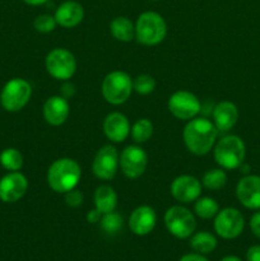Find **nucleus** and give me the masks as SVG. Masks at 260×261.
<instances>
[{"label": "nucleus", "mask_w": 260, "mask_h": 261, "mask_svg": "<svg viewBox=\"0 0 260 261\" xmlns=\"http://www.w3.org/2000/svg\"><path fill=\"white\" fill-rule=\"evenodd\" d=\"M170 191L176 201L181 204H190L200 198L201 182L194 176L181 175L171 182Z\"/></svg>", "instance_id": "14"}, {"label": "nucleus", "mask_w": 260, "mask_h": 261, "mask_svg": "<svg viewBox=\"0 0 260 261\" xmlns=\"http://www.w3.org/2000/svg\"><path fill=\"white\" fill-rule=\"evenodd\" d=\"M250 229L256 239L260 240V212H256L250 218Z\"/></svg>", "instance_id": "32"}, {"label": "nucleus", "mask_w": 260, "mask_h": 261, "mask_svg": "<svg viewBox=\"0 0 260 261\" xmlns=\"http://www.w3.org/2000/svg\"><path fill=\"white\" fill-rule=\"evenodd\" d=\"M180 261H209L208 259L203 256L200 254H188V255H184L181 257Z\"/></svg>", "instance_id": "36"}, {"label": "nucleus", "mask_w": 260, "mask_h": 261, "mask_svg": "<svg viewBox=\"0 0 260 261\" xmlns=\"http://www.w3.org/2000/svg\"><path fill=\"white\" fill-rule=\"evenodd\" d=\"M240 170H241V172L242 173H245V175H247V173H249L250 172V166L249 165H246V163H242V165L241 166H240Z\"/></svg>", "instance_id": "38"}, {"label": "nucleus", "mask_w": 260, "mask_h": 261, "mask_svg": "<svg viewBox=\"0 0 260 261\" xmlns=\"http://www.w3.org/2000/svg\"><path fill=\"white\" fill-rule=\"evenodd\" d=\"M167 35V24L161 14L144 12L135 23V38L145 46H155L162 42Z\"/></svg>", "instance_id": "4"}, {"label": "nucleus", "mask_w": 260, "mask_h": 261, "mask_svg": "<svg viewBox=\"0 0 260 261\" xmlns=\"http://www.w3.org/2000/svg\"><path fill=\"white\" fill-rule=\"evenodd\" d=\"M168 110L178 120H191L201 112L198 97L189 91H177L168 98Z\"/></svg>", "instance_id": "10"}, {"label": "nucleus", "mask_w": 260, "mask_h": 261, "mask_svg": "<svg viewBox=\"0 0 260 261\" xmlns=\"http://www.w3.org/2000/svg\"><path fill=\"white\" fill-rule=\"evenodd\" d=\"M102 96L106 102L119 106L125 103L132 96L133 79L122 70H114L105 76L102 82Z\"/></svg>", "instance_id": "5"}, {"label": "nucleus", "mask_w": 260, "mask_h": 261, "mask_svg": "<svg viewBox=\"0 0 260 261\" xmlns=\"http://www.w3.org/2000/svg\"><path fill=\"white\" fill-rule=\"evenodd\" d=\"M213 124L219 133H226L236 125L239 120V109L229 101H222L212 111Z\"/></svg>", "instance_id": "19"}, {"label": "nucleus", "mask_w": 260, "mask_h": 261, "mask_svg": "<svg viewBox=\"0 0 260 261\" xmlns=\"http://www.w3.org/2000/svg\"><path fill=\"white\" fill-rule=\"evenodd\" d=\"M112 37L121 42H130L135 38V24L126 17H116L110 23Z\"/></svg>", "instance_id": "22"}, {"label": "nucleus", "mask_w": 260, "mask_h": 261, "mask_svg": "<svg viewBox=\"0 0 260 261\" xmlns=\"http://www.w3.org/2000/svg\"><path fill=\"white\" fill-rule=\"evenodd\" d=\"M217 244H218V242H217L216 236L209 233V232L201 231L191 234L190 246L196 254H211V252H213L214 250H216Z\"/></svg>", "instance_id": "23"}, {"label": "nucleus", "mask_w": 260, "mask_h": 261, "mask_svg": "<svg viewBox=\"0 0 260 261\" xmlns=\"http://www.w3.org/2000/svg\"><path fill=\"white\" fill-rule=\"evenodd\" d=\"M153 2H157V0H153Z\"/></svg>", "instance_id": "40"}, {"label": "nucleus", "mask_w": 260, "mask_h": 261, "mask_svg": "<svg viewBox=\"0 0 260 261\" xmlns=\"http://www.w3.org/2000/svg\"><path fill=\"white\" fill-rule=\"evenodd\" d=\"M130 134H132L133 140H134L137 144H143V143L148 142L153 135L152 121L148 119H139L138 121H135L134 125L132 126Z\"/></svg>", "instance_id": "26"}, {"label": "nucleus", "mask_w": 260, "mask_h": 261, "mask_svg": "<svg viewBox=\"0 0 260 261\" xmlns=\"http://www.w3.org/2000/svg\"><path fill=\"white\" fill-rule=\"evenodd\" d=\"M219 261H242V260L240 259L239 256H235V255H229V256L223 257V259L219 260Z\"/></svg>", "instance_id": "39"}, {"label": "nucleus", "mask_w": 260, "mask_h": 261, "mask_svg": "<svg viewBox=\"0 0 260 261\" xmlns=\"http://www.w3.org/2000/svg\"><path fill=\"white\" fill-rule=\"evenodd\" d=\"M32 87L22 78H13L5 83L0 93V103L8 112H18L30 102Z\"/></svg>", "instance_id": "6"}, {"label": "nucleus", "mask_w": 260, "mask_h": 261, "mask_svg": "<svg viewBox=\"0 0 260 261\" xmlns=\"http://www.w3.org/2000/svg\"><path fill=\"white\" fill-rule=\"evenodd\" d=\"M99 224H101V228L105 233L107 234H116L117 232L121 231L122 228V217L120 216L116 212H111V213L102 214L101 221H99Z\"/></svg>", "instance_id": "28"}, {"label": "nucleus", "mask_w": 260, "mask_h": 261, "mask_svg": "<svg viewBox=\"0 0 260 261\" xmlns=\"http://www.w3.org/2000/svg\"><path fill=\"white\" fill-rule=\"evenodd\" d=\"M227 180H228L227 173L224 172L223 168H213L204 173L203 178H201V185L208 190L218 191L226 186Z\"/></svg>", "instance_id": "24"}, {"label": "nucleus", "mask_w": 260, "mask_h": 261, "mask_svg": "<svg viewBox=\"0 0 260 261\" xmlns=\"http://www.w3.org/2000/svg\"><path fill=\"white\" fill-rule=\"evenodd\" d=\"M236 196L245 208L260 211V176L242 177L236 186Z\"/></svg>", "instance_id": "15"}, {"label": "nucleus", "mask_w": 260, "mask_h": 261, "mask_svg": "<svg viewBox=\"0 0 260 261\" xmlns=\"http://www.w3.org/2000/svg\"><path fill=\"white\" fill-rule=\"evenodd\" d=\"M120 155L114 145H105L94 155L92 171L97 178L109 181L115 177L120 165Z\"/></svg>", "instance_id": "12"}, {"label": "nucleus", "mask_w": 260, "mask_h": 261, "mask_svg": "<svg viewBox=\"0 0 260 261\" xmlns=\"http://www.w3.org/2000/svg\"><path fill=\"white\" fill-rule=\"evenodd\" d=\"M0 165L10 172L19 171L23 167V155L15 148H7L0 153Z\"/></svg>", "instance_id": "27"}, {"label": "nucleus", "mask_w": 260, "mask_h": 261, "mask_svg": "<svg viewBox=\"0 0 260 261\" xmlns=\"http://www.w3.org/2000/svg\"><path fill=\"white\" fill-rule=\"evenodd\" d=\"M82 170L76 161L60 158L51 163L47 170V184L55 193L65 194L73 190L81 181Z\"/></svg>", "instance_id": "2"}, {"label": "nucleus", "mask_w": 260, "mask_h": 261, "mask_svg": "<svg viewBox=\"0 0 260 261\" xmlns=\"http://www.w3.org/2000/svg\"><path fill=\"white\" fill-rule=\"evenodd\" d=\"M133 89L142 96L150 94L155 89L154 78L148 74H140L137 78L133 79Z\"/></svg>", "instance_id": "29"}, {"label": "nucleus", "mask_w": 260, "mask_h": 261, "mask_svg": "<svg viewBox=\"0 0 260 261\" xmlns=\"http://www.w3.org/2000/svg\"><path fill=\"white\" fill-rule=\"evenodd\" d=\"M247 261H260V245H254L246 252Z\"/></svg>", "instance_id": "33"}, {"label": "nucleus", "mask_w": 260, "mask_h": 261, "mask_svg": "<svg viewBox=\"0 0 260 261\" xmlns=\"http://www.w3.org/2000/svg\"><path fill=\"white\" fill-rule=\"evenodd\" d=\"M117 206V194L114 188L101 185L94 191V208L101 214L111 213Z\"/></svg>", "instance_id": "21"}, {"label": "nucleus", "mask_w": 260, "mask_h": 261, "mask_svg": "<svg viewBox=\"0 0 260 261\" xmlns=\"http://www.w3.org/2000/svg\"><path fill=\"white\" fill-rule=\"evenodd\" d=\"M157 214L148 205H140L132 212L129 218L130 231L137 236H147L154 229Z\"/></svg>", "instance_id": "16"}, {"label": "nucleus", "mask_w": 260, "mask_h": 261, "mask_svg": "<svg viewBox=\"0 0 260 261\" xmlns=\"http://www.w3.org/2000/svg\"><path fill=\"white\" fill-rule=\"evenodd\" d=\"M214 160L223 170H236L244 163L246 147L237 135H226L214 144Z\"/></svg>", "instance_id": "3"}, {"label": "nucleus", "mask_w": 260, "mask_h": 261, "mask_svg": "<svg viewBox=\"0 0 260 261\" xmlns=\"http://www.w3.org/2000/svg\"><path fill=\"white\" fill-rule=\"evenodd\" d=\"M194 212L196 216L201 219H212L217 216L219 212V205L213 198L209 196H201L195 200L194 204Z\"/></svg>", "instance_id": "25"}, {"label": "nucleus", "mask_w": 260, "mask_h": 261, "mask_svg": "<svg viewBox=\"0 0 260 261\" xmlns=\"http://www.w3.org/2000/svg\"><path fill=\"white\" fill-rule=\"evenodd\" d=\"M219 132L206 117H194L189 120L183 132L186 148L195 155L208 154L217 142Z\"/></svg>", "instance_id": "1"}, {"label": "nucleus", "mask_w": 260, "mask_h": 261, "mask_svg": "<svg viewBox=\"0 0 260 261\" xmlns=\"http://www.w3.org/2000/svg\"><path fill=\"white\" fill-rule=\"evenodd\" d=\"M28 190V181L19 171L9 172L0 178V200L12 204L20 200Z\"/></svg>", "instance_id": "13"}, {"label": "nucleus", "mask_w": 260, "mask_h": 261, "mask_svg": "<svg viewBox=\"0 0 260 261\" xmlns=\"http://www.w3.org/2000/svg\"><path fill=\"white\" fill-rule=\"evenodd\" d=\"M103 132L112 143H122L130 135V124L121 112H111L103 121Z\"/></svg>", "instance_id": "17"}, {"label": "nucleus", "mask_w": 260, "mask_h": 261, "mask_svg": "<svg viewBox=\"0 0 260 261\" xmlns=\"http://www.w3.org/2000/svg\"><path fill=\"white\" fill-rule=\"evenodd\" d=\"M64 195H65L66 205L70 206V208H78V206H81L84 201L83 193H82L81 190H78L76 188L68 191V193H65Z\"/></svg>", "instance_id": "31"}, {"label": "nucleus", "mask_w": 260, "mask_h": 261, "mask_svg": "<svg viewBox=\"0 0 260 261\" xmlns=\"http://www.w3.org/2000/svg\"><path fill=\"white\" fill-rule=\"evenodd\" d=\"M121 172L130 180L139 178L148 166V155L139 145H129L120 154L119 161Z\"/></svg>", "instance_id": "11"}, {"label": "nucleus", "mask_w": 260, "mask_h": 261, "mask_svg": "<svg viewBox=\"0 0 260 261\" xmlns=\"http://www.w3.org/2000/svg\"><path fill=\"white\" fill-rule=\"evenodd\" d=\"M25 4L28 5H33V7H37V5H42L45 3H47L48 0H23Z\"/></svg>", "instance_id": "37"}, {"label": "nucleus", "mask_w": 260, "mask_h": 261, "mask_svg": "<svg viewBox=\"0 0 260 261\" xmlns=\"http://www.w3.org/2000/svg\"><path fill=\"white\" fill-rule=\"evenodd\" d=\"M70 114L68 99L61 96H53L43 105V119L53 126H60L68 120Z\"/></svg>", "instance_id": "18"}, {"label": "nucleus", "mask_w": 260, "mask_h": 261, "mask_svg": "<svg viewBox=\"0 0 260 261\" xmlns=\"http://www.w3.org/2000/svg\"><path fill=\"white\" fill-rule=\"evenodd\" d=\"M101 217H102V214L99 213L96 208H94L87 213V221H88L89 223H97V222L101 221Z\"/></svg>", "instance_id": "35"}, {"label": "nucleus", "mask_w": 260, "mask_h": 261, "mask_svg": "<svg viewBox=\"0 0 260 261\" xmlns=\"http://www.w3.org/2000/svg\"><path fill=\"white\" fill-rule=\"evenodd\" d=\"M165 224L167 231L176 239L185 240L191 237L195 232V216L188 208L181 205H173L165 213Z\"/></svg>", "instance_id": "7"}, {"label": "nucleus", "mask_w": 260, "mask_h": 261, "mask_svg": "<svg viewBox=\"0 0 260 261\" xmlns=\"http://www.w3.org/2000/svg\"><path fill=\"white\" fill-rule=\"evenodd\" d=\"M58 23L54 15L50 14H41L38 17H36V19L33 20V27L37 32L41 33H50L53 32L56 28Z\"/></svg>", "instance_id": "30"}, {"label": "nucleus", "mask_w": 260, "mask_h": 261, "mask_svg": "<svg viewBox=\"0 0 260 261\" xmlns=\"http://www.w3.org/2000/svg\"><path fill=\"white\" fill-rule=\"evenodd\" d=\"M47 73L58 81H69L75 74L76 60L73 54L63 47L51 50L45 59Z\"/></svg>", "instance_id": "8"}, {"label": "nucleus", "mask_w": 260, "mask_h": 261, "mask_svg": "<svg viewBox=\"0 0 260 261\" xmlns=\"http://www.w3.org/2000/svg\"><path fill=\"white\" fill-rule=\"evenodd\" d=\"M74 93H75V87H74V84H71L70 82H66V83L63 84V87H61V97L68 99L71 96H74Z\"/></svg>", "instance_id": "34"}, {"label": "nucleus", "mask_w": 260, "mask_h": 261, "mask_svg": "<svg viewBox=\"0 0 260 261\" xmlns=\"http://www.w3.org/2000/svg\"><path fill=\"white\" fill-rule=\"evenodd\" d=\"M245 228V218L236 208H224L214 217V231L224 240L237 239Z\"/></svg>", "instance_id": "9"}, {"label": "nucleus", "mask_w": 260, "mask_h": 261, "mask_svg": "<svg viewBox=\"0 0 260 261\" xmlns=\"http://www.w3.org/2000/svg\"><path fill=\"white\" fill-rule=\"evenodd\" d=\"M54 17H55L56 23L61 27L74 28L83 20L84 9L79 3L68 0L59 5Z\"/></svg>", "instance_id": "20"}]
</instances>
